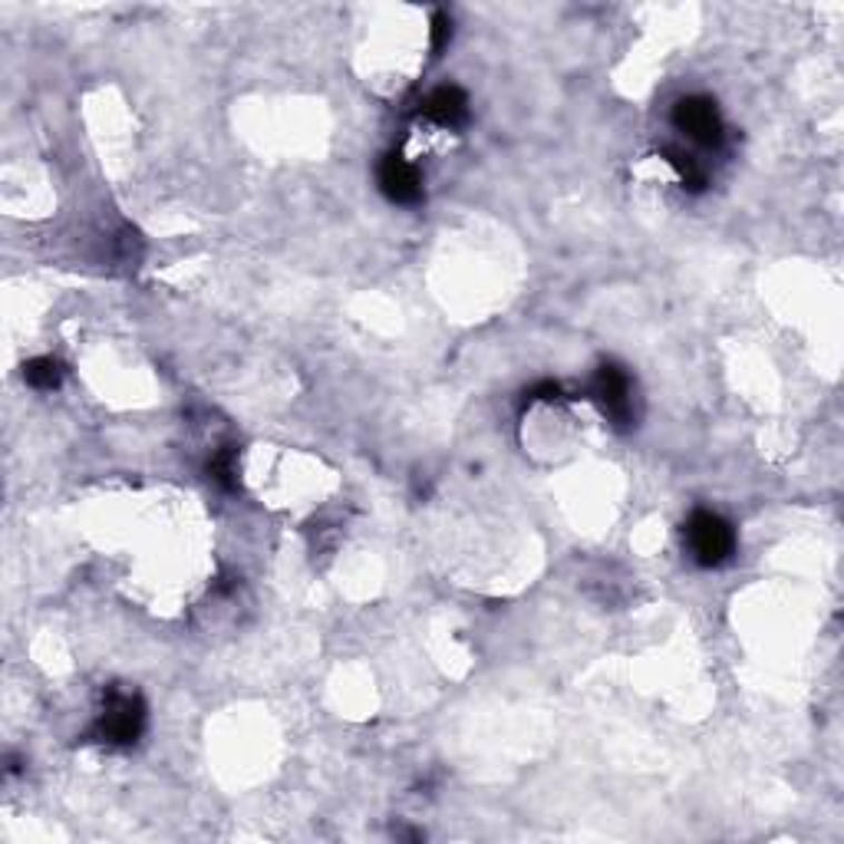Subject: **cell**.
I'll use <instances>...</instances> for the list:
<instances>
[{"label": "cell", "mask_w": 844, "mask_h": 844, "mask_svg": "<svg viewBox=\"0 0 844 844\" xmlns=\"http://www.w3.org/2000/svg\"><path fill=\"white\" fill-rule=\"evenodd\" d=\"M146 729V703L139 693H129V689H119V686H109L106 689V706H102V716L96 719L93 736L96 743H106V746H136L139 736Z\"/></svg>", "instance_id": "cell-1"}, {"label": "cell", "mask_w": 844, "mask_h": 844, "mask_svg": "<svg viewBox=\"0 0 844 844\" xmlns=\"http://www.w3.org/2000/svg\"><path fill=\"white\" fill-rule=\"evenodd\" d=\"M683 538L689 545L693 562L703 564V567H719V564H726L736 555V532H733V525L723 515L709 512V508H696L686 518Z\"/></svg>", "instance_id": "cell-2"}, {"label": "cell", "mask_w": 844, "mask_h": 844, "mask_svg": "<svg viewBox=\"0 0 844 844\" xmlns=\"http://www.w3.org/2000/svg\"><path fill=\"white\" fill-rule=\"evenodd\" d=\"M673 126L679 132H686L693 142L699 146H719L723 142V116L716 109V102L709 96H683L673 106Z\"/></svg>", "instance_id": "cell-3"}, {"label": "cell", "mask_w": 844, "mask_h": 844, "mask_svg": "<svg viewBox=\"0 0 844 844\" xmlns=\"http://www.w3.org/2000/svg\"><path fill=\"white\" fill-rule=\"evenodd\" d=\"M590 396L607 419H614L617 426H630V376L624 374V367L604 364L590 383Z\"/></svg>", "instance_id": "cell-4"}, {"label": "cell", "mask_w": 844, "mask_h": 844, "mask_svg": "<svg viewBox=\"0 0 844 844\" xmlns=\"http://www.w3.org/2000/svg\"><path fill=\"white\" fill-rule=\"evenodd\" d=\"M379 188L396 205H419L423 201V176L413 162H406L399 152H386L376 166Z\"/></svg>", "instance_id": "cell-5"}, {"label": "cell", "mask_w": 844, "mask_h": 844, "mask_svg": "<svg viewBox=\"0 0 844 844\" xmlns=\"http://www.w3.org/2000/svg\"><path fill=\"white\" fill-rule=\"evenodd\" d=\"M423 116L443 129H463L469 122V99L459 87H443L423 102Z\"/></svg>", "instance_id": "cell-6"}, {"label": "cell", "mask_w": 844, "mask_h": 844, "mask_svg": "<svg viewBox=\"0 0 844 844\" xmlns=\"http://www.w3.org/2000/svg\"><path fill=\"white\" fill-rule=\"evenodd\" d=\"M663 156H666V162L676 169L679 186L689 188V191H703V188H706V172H703V166H699L689 152H683V149H676V146H666Z\"/></svg>", "instance_id": "cell-7"}, {"label": "cell", "mask_w": 844, "mask_h": 844, "mask_svg": "<svg viewBox=\"0 0 844 844\" xmlns=\"http://www.w3.org/2000/svg\"><path fill=\"white\" fill-rule=\"evenodd\" d=\"M235 459H238V449L235 446H225L211 456L208 463V478L218 481L225 491H238V469H235Z\"/></svg>", "instance_id": "cell-8"}, {"label": "cell", "mask_w": 844, "mask_h": 844, "mask_svg": "<svg viewBox=\"0 0 844 844\" xmlns=\"http://www.w3.org/2000/svg\"><path fill=\"white\" fill-rule=\"evenodd\" d=\"M23 379L33 386V389H57L60 386V379H63V367L53 360V357H37V360H30L27 367H23Z\"/></svg>", "instance_id": "cell-9"}, {"label": "cell", "mask_w": 844, "mask_h": 844, "mask_svg": "<svg viewBox=\"0 0 844 844\" xmlns=\"http://www.w3.org/2000/svg\"><path fill=\"white\" fill-rule=\"evenodd\" d=\"M429 40H433V53L446 50V43L453 40V17L449 13H436L433 17V30H429Z\"/></svg>", "instance_id": "cell-10"}, {"label": "cell", "mask_w": 844, "mask_h": 844, "mask_svg": "<svg viewBox=\"0 0 844 844\" xmlns=\"http://www.w3.org/2000/svg\"><path fill=\"white\" fill-rule=\"evenodd\" d=\"M558 396H562V386H558V383H552V379H545V383H538V386L525 389L522 406H532V403H548V399H558Z\"/></svg>", "instance_id": "cell-11"}]
</instances>
